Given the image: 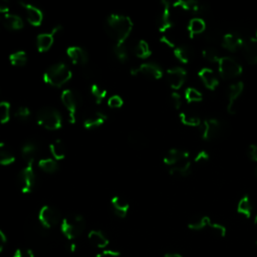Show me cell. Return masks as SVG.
I'll list each match as a JSON object with an SVG mask.
<instances>
[{
  "label": "cell",
  "mask_w": 257,
  "mask_h": 257,
  "mask_svg": "<svg viewBox=\"0 0 257 257\" xmlns=\"http://www.w3.org/2000/svg\"><path fill=\"white\" fill-rule=\"evenodd\" d=\"M63 30L62 25H56L49 33H41L36 38V46L40 52H46L50 49L54 43V38L56 35Z\"/></svg>",
  "instance_id": "obj_13"
},
{
  "label": "cell",
  "mask_w": 257,
  "mask_h": 257,
  "mask_svg": "<svg viewBox=\"0 0 257 257\" xmlns=\"http://www.w3.org/2000/svg\"><path fill=\"white\" fill-rule=\"evenodd\" d=\"M30 109L29 107H25V106H21V107H18L16 109H15V112H14V117L17 119V120H20L21 122H26L29 117H30Z\"/></svg>",
  "instance_id": "obj_43"
},
{
  "label": "cell",
  "mask_w": 257,
  "mask_h": 257,
  "mask_svg": "<svg viewBox=\"0 0 257 257\" xmlns=\"http://www.w3.org/2000/svg\"><path fill=\"white\" fill-rule=\"evenodd\" d=\"M206 29V23L205 21L202 20V18H193L190 21L188 24V32L190 34V38H194L195 35L201 34L202 32H204Z\"/></svg>",
  "instance_id": "obj_32"
},
{
  "label": "cell",
  "mask_w": 257,
  "mask_h": 257,
  "mask_svg": "<svg viewBox=\"0 0 257 257\" xmlns=\"http://www.w3.org/2000/svg\"><path fill=\"white\" fill-rule=\"evenodd\" d=\"M131 75L137 76L141 75L146 78H150L153 80H160L163 77L162 68L153 63L143 64L138 67H134L131 69Z\"/></svg>",
  "instance_id": "obj_11"
},
{
  "label": "cell",
  "mask_w": 257,
  "mask_h": 257,
  "mask_svg": "<svg viewBox=\"0 0 257 257\" xmlns=\"http://www.w3.org/2000/svg\"><path fill=\"white\" fill-rule=\"evenodd\" d=\"M9 10V4L6 1H4V0H0V13L8 14Z\"/></svg>",
  "instance_id": "obj_52"
},
{
  "label": "cell",
  "mask_w": 257,
  "mask_h": 257,
  "mask_svg": "<svg viewBox=\"0 0 257 257\" xmlns=\"http://www.w3.org/2000/svg\"><path fill=\"white\" fill-rule=\"evenodd\" d=\"M90 93H91V95H93V97L95 98L96 103L98 105H100L106 99L107 91L104 87H102L100 85L93 84L90 86Z\"/></svg>",
  "instance_id": "obj_38"
},
{
  "label": "cell",
  "mask_w": 257,
  "mask_h": 257,
  "mask_svg": "<svg viewBox=\"0 0 257 257\" xmlns=\"http://www.w3.org/2000/svg\"><path fill=\"white\" fill-rule=\"evenodd\" d=\"M128 142L136 149H143L147 146V139L140 132H133L128 137Z\"/></svg>",
  "instance_id": "obj_36"
},
{
  "label": "cell",
  "mask_w": 257,
  "mask_h": 257,
  "mask_svg": "<svg viewBox=\"0 0 257 257\" xmlns=\"http://www.w3.org/2000/svg\"><path fill=\"white\" fill-rule=\"evenodd\" d=\"M243 53L247 63L257 64V39H250L243 44Z\"/></svg>",
  "instance_id": "obj_26"
},
{
  "label": "cell",
  "mask_w": 257,
  "mask_h": 257,
  "mask_svg": "<svg viewBox=\"0 0 257 257\" xmlns=\"http://www.w3.org/2000/svg\"><path fill=\"white\" fill-rule=\"evenodd\" d=\"M40 169L46 174H54L59 171V164L52 158L42 159L39 162Z\"/></svg>",
  "instance_id": "obj_33"
},
{
  "label": "cell",
  "mask_w": 257,
  "mask_h": 257,
  "mask_svg": "<svg viewBox=\"0 0 257 257\" xmlns=\"http://www.w3.org/2000/svg\"><path fill=\"white\" fill-rule=\"evenodd\" d=\"M12 257H35V254L32 249H27V250H22L21 248H17Z\"/></svg>",
  "instance_id": "obj_46"
},
{
  "label": "cell",
  "mask_w": 257,
  "mask_h": 257,
  "mask_svg": "<svg viewBox=\"0 0 257 257\" xmlns=\"http://www.w3.org/2000/svg\"><path fill=\"white\" fill-rule=\"evenodd\" d=\"M185 99L188 103H198L203 100V96L194 87H188L185 90Z\"/></svg>",
  "instance_id": "obj_41"
},
{
  "label": "cell",
  "mask_w": 257,
  "mask_h": 257,
  "mask_svg": "<svg viewBox=\"0 0 257 257\" xmlns=\"http://www.w3.org/2000/svg\"><path fill=\"white\" fill-rule=\"evenodd\" d=\"M180 121L182 122V124H184L188 127H199L201 125V120L193 115H189L186 113H181L179 115Z\"/></svg>",
  "instance_id": "obj_40"
},
{
  "label": "cell",
  "mask_w": 257,
  "mask_h": 257,
  "mask_svg": "<svg viewBox=\"0 0 257 257\" xmlns=\"http://www.w3.org/2000/svg\"><path fill=\"white\" fill-rule=\"evenodd\" d=\"M49 151L56 161L64 160L66 156V147L62 140L53 141L49 145Z\"/></svg>",
  "instance_id": "obj_28"
},
{
  "label": "cell",
  "mask_w": 257,
  "mask_h": 257,
  "mask_svg": "<svg viewBox=\"0 0 257 257\" xmlns=\"http://www.w3.org/2000/svg\"><path fill=\"white\" fill-rule=\"evenodd\" d=\"M9 62L13 66L22 67L27 63V54L23 50L15 51L9 56Z\"/></svg>",
  "instance_id": "obj_35"
},
{
  "label": "cell",
  "mask_w": 257,
  "mask_h": 257,
  "mask_svg": "<svg viewBox=\"0 0 257 257\" xmlns=\"http://www.w3.org/2000/svg\"><path fill=\"white\" fill-rule=\"evenodd\" d=\"M38 124L48 131H57L63 126V119L57 108L52 107H43L36 116Z\"/></svg>",
  "instance_id": "obj_4"
},
{
  "label": "cell",
  "mask_w": 257,
  "mask_h": 257,
  "mask_svg": "<svg viewBox=\"0 0 257 257\" xmlns=\"http://www.w3.org/2000/svg\"><path fill=\"white\" fill-rule=\"evenodd\" d=\"M188 227L191 230H201L206 227H209L212 231L219 234L221 237L226 235V228L218 223H213L208 216H193L188 222Z\"/></svg>",
  "instance_id": "obj_6"
},
{
  "label": "cell",
  "mask_w": 257,
  "mask_h": 257,
  "mask_svg": "<svg viewBox=\"0 0 257 257\" xmlns=\"http://www.w3.org/2000/svg\"><path fill=\"white\" fill-rule=\"evenodd\" d=\"M124 101L120 96H112L107 100V106L111 108H120L123 107Z\"/></svg>",
  "instance_id": "obj_45"
},
{
  "label": "cell",
  "mask_w": 257,
  "mask_h": 257,
  "mask_svg": "<svg viewBox=\"0 0 257 257\" xmlns=\"http://www.w3.org/2000/svg\"><path fill=\"white\" fill-rule=\"evenodd\" d=\"M223 131V126L220 123L219 120L216 119H210L205 120L202 123L201 127V134L202 138L205 141H213L220 137Z\"/></svg>",
  "instance_id": "obj_10"
},
{
  "label": "cell",
  "mask_w": 257,
  "mask_h": 257,
  "mask_svg": "<svg viewBox=\"0 0 257 257\" xmlns=\"http://www.w3.org/2000/svg\"><path fill=\"white\" fill-rule=\"evenodd\" d=\"M111 204L114 213L119 218H125L128 215V210H130V204H128V202L121 196H114L111 200Z\"/></svg>",
  "instance_id": "obj_22"
},
{
  "label": "cell",
  "mask_w": 257,
  "mask_h": 257,
  "mask_svg": "<svg viewBox=\"0 0 257 257\" xmlns=\"http://www.w3.org/2000/svg\"><path fill=\"white\" fill-rule=\"evenodd\" d=\"M237 212L245 216L246 218H250L251 217V213H252V204H251V201L250 198L245 195L243 196L239 202H238V205H237Z\"/></svg>",
  "instance_id": "obj_34"
},
{
  "label": "cell",
  "mask_w": 257,
  "mask_h": 257,
  "mask_svg": "<svg viewBox=\"0 0 257 257\" xmlns=\"http://www.w3.org/2000/svg\"><path fill=\"white\" fill-rule=\"evenodd\" d=\"M244 89V84L242 82H238L229 86L228 90V106H227V112L230 115L235 114V103L242 94Z\"/></svg>",
  "instance_id": "obj_17"
},
{
  "label": "cell",
  "mask_w": 257,
  "mask_h": 257,
  "mask_svg": "<svg viewBox=\"0 0 257 257\" xmlns=\"http://www.w3.org/2000/svg\"><path fill=\"white\" fill-rule=\"evenodd\" d=\"M254 233H255V242L257 244V215L254 219Z\"/></svg>",
  "instance_id": "obj_55"
},
{
  "label": "cell",
  "mask_w": 257,
  "mask_h": 257,
  "mask_svg": "<svg viewBox=\"0 0 257 257\" xmlns=\"http://www.w3.org/2000/svg\"><path fill=\"white\" fill-rule=\"evenodd\" d=\"M66 54L73 64L85 66L88 63L87 52L80 46H69L66 49Z\"/></svg>",
  "instance_id": "obj_16"
},
{
  "label": "cell",
  "mask_w": 257,
  "mask_h": 257,
  "mask_svg": "<svg viewBox=\"0 0 257 257\" xmlns=\"http://www.w3.org/2000/svg\"><path fill=\"white\" fill-rule=\"evenodd\" d=\"M169 173L171 176L177 178L188 177L191 174V162L188 160L176 165V166L170 168Z\"/></svg>",
  "instance_id": "obj_29"
},
{
  "label": "cell",
  "mask_w": 257,
  "mask_h": 257,
  "mask_svg": "<svg viewBox=\"0 0 257 257\" xmlns=\"http://www.w3.org/2000/svg\"><path fill=\"white\" fill-rule=\"evenodd\" d=\"M87 238L91 245H94L95 247L100 249H104L109 244V240L107 239V237L101 230L89 231Z\"/></svg>",
  "instance_id": "obj_25"
},
{
  "label": "cell",
  "mask_w": 257,
  "mask_h": 257,
  "mask_svg": "<svg viewBox=\"0 0 257 257\" xmlns=\"http://www.w3.org/2000/svg\"><path fill=\"white\" fill-rule=\"evenodd\" d=\"M255 175H256V177H257V167H256V169H255Z\"/></svg>",
  "instance_id": "obj_57"
},
{
  "label": "cell",
  "mask_w": 257,
  "mask_h": 257,
  "mask_svg": "<svg viewBox=\"0 0 257 257\" xmlns=\"http://www.w3.org/2000/svg\"><path fill=\"white\" fill-rule=\"evenodd\" d=\"M39 151V144L33 140H28L21 147V157L26 164H33Z\"/></svg>",
  "instance_id": "obj_19"
},
{
  "label": "cell",
  "mask_w": 257,
  "mask_h": 257,
  "mask_svg": "<svg viewBox=\"0 0 257 257\" xmlns=\"http://www.w3.org/2000/svg\"><path fill=\"white\" fill-rule=\"evenodd\" d=\"M96 257H121V253L119 251L108 249L98 253Z\"/></svg>",
  "instance_id": "obj_48"
},
{
  "label": "cell",
  "mask_w": 257,
  "mask_h": 257,
  "mask_svg": "<svg viewBox=\"0 0 257 257\" xmlns=\"http://www.w3.org/2000/svg\"><path fill=\"white\" fill-rule=\"evenodd\" d=\"M39 221L43 228L50 229L61 222V212L50 205H45L39 212Z\"/></svg>",
  "instance_id": "obj_8"
},
{
  "label": "cell",
  "mask_w": 257,
  "mask_h": 257,
  "mask_svg": "<svg viewBox=\"0 0 257 257\" xmlns=\"http://www.w3.org/2000/svg\"><path fill=\"white\" fill-rule=\"evenodd\" d=\"M248 157L251 161L257 162V145H250L248 148Z\"/></svg>",
  "instance_id": "obj_49"
},
{
  "label": "cell",
  "mask_w": 257,
  "mask_h": 257,
  "mask_svg": "<svg viewBox=\"0 0 257 257\" xmlns=\"http://www.w3.org/2000/svg\"><path fill=\"white\" fill-rule=\"evenodd\" d=\"M113 51H114V54H115V57L117 58V60L124 64L128 61V49L124 44H115L114 45V48H113Z\"/></svg>",
  "instance_id": "obj_39"
},
{
  "label": "cell",
  "mask_w": 257,
  "mask_h": 257,
  "mask_svg": "<svg viewBox=\"0 0 257 257\" xmlns=\"http://www.w3.org/2000/svg\"><path fill=\"white\" fill-rule=\"evenodd\" d=\"M85 227L86 221L84 217L80 214H69L64 217L61 222L62 233L70 241L81 236Z\"/></svg>",
  "instance_id": "obj_3"
},
{
  "label": "cell",
  "mask_w": 257,
  "mask_h": 257,
  "mask_svg": "<svg viewBox=\"0 0 257 257\" xmlns=\"http://www.w3.org/2000/svg\"><path fill=\"white\" fill-rule=\"evenodd\" d=\"M36 183L33 164H26V166L18 174V184L23 194H29L34 189Z\"/></svg>",
  "instance_id": "obj_9"
},
{
  "label": "cell",
  "mask_w": 257,
  "mask_h": 257,
  "mask_svg": "<svg viewBox=\"0 0 257 257\" xmlns=\"http://www.w3.org/2000/svg\"><path fill=\"white\" fill-rule=\"evenodd\" d=\"M256 39H257V31H256Z\"/></svg>",
  "instance_id": "obj_58"
},
{
  "label": "cell",
  "mask_w": 257,
  "mask_h": 257,
  "mask_svg": "<svg viewBox=\"0 0 257 257\" xmlns=\"http://www.w3.org/2000/svg\"><path fill=\"white\" fill-rule=\"evenodd\" d=\"M218 70L222 79L230 80L241 75L242 66L236 60L230 57H224L220 58L218 62Z\"/></svg>",
  "instance_id": "obj_5"
},
{
  "label": "cell",
  "mask_w": 257,
  "mask_h": 257,
  "mask_svg": "<svg viewBox=\"0 0 257 257\" xmlns=\"http://www.w3.org/2000/svg\"><path fill=\"white\" fill-rule=\"evenodd\" d=\"M161 43H164V44H166L167 46H169V47H171V48H174L175 49V43L169 39V38H167V36H162V38H161Z\"/></svg>",
  "instance_id": "obj_53"
},
{
  "label": "cell",
  "mask_w": 257,
  "mask_h": 257,
  "mask_svg": "<svg viewBox=\"0 0 257 257\" xmlns=\"http://www.w3.org/2000/svg\"><path fill=\"white\" fill-rule=\"evenodd\" d=\"M199 78L201 79L202 83L204 84V86L210 89V90H214L218 85H219V81H218V78L217 76L215 75V72L211 69V68H208V67H204L202 68L200 71H199Z\"/></svg>",
  "instance_id": "obj_20"
},
{
  "label": "cell",
  "mask_w": 257,
  "mask_h": 257,
  "mask_svg": "<svg viewBox=\"0 0 257 257\" xmlns=\"http://www.w3.org/2000/svg\"><path fill=\"white\" fill-rule=\"evenodd\" d=\"M202 54H203V58L210 63H218L220 60L218 51L213 47L205 48L203 52H202Z\"/></svg>",
  "instance_id": "obj_44"
},
{
  "label": "cell",
  "mask_w": 257,
  "mask_h": 257,
  "mask_svg": "<svg viewBox=\"0 0 257 257\" xmlns=\"http://www.w3.org/2000/svg\"><path fill=\"white\" fill-rule=\"evenodd\" d=\"M2 24L8 30H21L24 25L22 18L16 14H5Z\"/></svg>",
  "instance_id": "obj_27"
},
{
  "label": "cell",
  "mask_w": 257,
  "mask_h": 257,
  "mask_svg": "<svg viewBox=\"0 0 257 257\" xmlns=\"http://www.w3.org/2000/svg\"><path fill=\"white\" fill-rule=\"evenodd\" d=\"M135 54H136V57L139 59H142V60L148 59L152 54V51L150 49L148 43H147L146 41H140L135 46Z\"/></svg>",
  "instance_id": "obj_37"
},
{
  "label": "cell",
  "mask_w": 257,
  "mask_h": 257,
  "mask_svg": "<svg viewBox=\"0 0 257 257\" xmlns=\"http://www.w3.org/2000/svg\"><path fill=\"white\" fill-rule=\"evenodd\" d=\"M244 43L239 35L236 33H227L224 35L222 41V46L230 52H236Z\"/></svg>",
  "instance_id": "obj_21"
},
{
  "label": "cell",
  "mask_w": 257,
  "mask_h": 257,
  "mask_svg": "<svg viewBox=\"0 0 257 257\" xmlns=\"http://www.w3.org/2000/svg\"><path fill=\"white\" fill-rule=\"evenodd\" d=\"M7 242V238L6 235L4 234V232L2 230H0V252H2L5 245Z\"/></svg>",
  "instance_id": "obj_51"
},
{
  "label": "cell",
  "mask_w": 257,
  "mask_h": 257,
  "mask_svg": "<svg viewBox=\"0 0 257 257\" xmlns=\"http://www.w3.org/2000/svg\"><path fill=\"white\" fill-rule=\"evenodd\" d=\"M21 5L23 7V9L25 11L27 21L32 26H40L43 21V11L40 8H38L32 4H29V3L21 2Z\"/></svg>",
  "instance_id": "obj_15"
},
{
  "label": "cell",
  "mask_w": 257,
  "mask_h": 257,
  "mask_svg": "<svg viewBox=\"0 0 257 257\" xmlns=\"http://www.w3.org/2000/svg\"><path fill=\"white\" fill-rule=\"evenodd\" d=\"M107 115L103 112H95L86 116L84 120V127L87 130H93L103 126L107 120Z\"/></svg>",
  "instance_id": "obj_23"
},
{
  "label": "cell",
  "mask_w": 257,
  "mask_h": 257,
  "mask_svg": "<svg viewBox=\"0 0 257 257\" xmlns=\"http://www.w3.org/2000/svg\"><path fill=\"white\" fill-rule=\"evenodd\" d=\"M209 155L207 154L206 151H201L199 152L196 157H195V162L200 163V162H207L209 160Z\"/></svg>",
  "instance_id": "obj_50"
},
{
  "label": "cell",
  "mask_w": 257,
  "mask_h": 257,
  "mask_svg": "<svg viewBox=\"0 0 257 257\" xmlns=\"http://www.w3.org/2000/svg\"><path fill=\"white\" fill-rule=\"evenodd\" d=\"M189 160V153L180 149H171L164 157V163L167 166H176V165Z\"/></svg>",
  "instance_id": "obj_18"
},
{
  "label": "cell",
  "mask_w": 257,
  "mask_h": 257,
  "mask_svg": "<svg viewBox=\"0 0 257 257\" xmlns=\"http://www.w3.org/2000/svg\"><path fill=\"white\" fill-rule=\"evenodd\" d=\"M164 257H183V256L179 253H166L164 255Z\"/></svg>",
  "instance_id": "obj_56"
},
{
  "label": "cell",
  "mask_w": 257,
  "mask_h": 257,
  "mask_svg": "<svg viewBox=\"0 0 257 257\" xmlns=\"http://www.w3.org/2000/svg\"><path fill=\"white\" fill-rule=\"evenodd\" d=\"M157 24L160 32H166L169 30L173 23L171 21V12H170V4L168 1H161L159 14L157 17Z\"/></svg>",
  "instance_id": "obj_12"
},
{
  "label": "cell",
  "mask_w": 257,
  "mask_h": 257,
  "mask_svg": "<svg viewBox=\"0 0 257 257\" xmlns=\"http://www.w3.org/2000/svg\"><path fill=\"white\" fill-rule=\"evenodd\" d=\"M15 161V155L9 147L0 142V165L2 166H9Z\"/></svg>",
  "instance_id": "obj_30"
},
{
  "label": "cell",
  "mask_w": 257,
  "mask_h": 257,
  "mask_svg": "<svg viewBox=\"0 0 257 257\" xmlns=\"http://www.w3.org/2000/svg\"><path fill=\"white\" fill-rule=\"evenodd\" d=\"M10 120V104L8 102L0 103V123L6 124Z\"/></svg>",
  "instance_id": "obj_42"
},
{
  "label": "cell",
  "mask_w": 257,
  "mask_h": 257,
  "mask_svg": "<svg viewBox=\"0 0 257 257\" xmlns=\"http://www.w3.org/2000/svg\"><path fill=\"white\" fill-rule=\"evenodd\" d=\"M133 21L128 16L121 14L108 15L105 22V30L115 44H124L133 30Z\"/></svg>",
  "instance_id": "obj_1"
},
{
  "label": "cell",
  "mask_w": 257,
  "mask_h": 257,
  "mask_svg": "<svg viewBox=\"0 0 257 257\" xmlns=\"http://www.w3.org/2000/svg\"><path fill=\"white\" fill-rule=\"evenodd\" d=\"M170 103L175 109H179L182 105V100H181L180 95L177 93H173L170 97Z\"/></svg>",
  "instance_id": "obj_47"
},
{
  "label": "cell",
  "mask_w": 257,
  "mask_h": 257,
  "mask_svg": "<svg viewBox=\"0 0 257 257\" xmlns=\"http://www.w3.org/2000/svg\"><path fill=\"white\" fill-rule=\"evenodd\" d=\"M62 102L68 112V120L70 124H76L77 122V112L80 105V98L71 89H64L62 93Z\"/></svg>",
  "instance_id": "obj_7"
},
{
  "label": "cell",
  "mask_w": 257,
  "mask_h": 257,
  "mask_svg": "<svg viewBox=\"0 0 257 257\" xmlns=\"http://www.w3.org/2000/svg\"><path fill=\"white\" fill-rule=\"evenodd\" d=\"M72 78L70 68L64 63L51 65L43 75V81L50 86L61 87L67 84Z\"/></svg>",
  "instance_id": "obj_2"
},
{
  "label": "cell",
  "mask_w": 257,
  "mask_h": 257,
  "mask_svg": "<svg viewBox=\"0 0 257 257\" xmlns=\"http://www.w3.org/2000/svg\"><path fill=\"white\" fill-rule=\"evenodd\" d=\"M174 8L181 9L183 11H188L192 13H200L202 11H204L206 8L204 4H202L198 1H194V0H187V1H177L173 4Z\"/></svg>",
  "instance_id": "obj_24"
},
{
  "label": "cell",
  "mask_w": 257,
  "mask_h": 257,
  "mask_svg": "<svg viewBox=\"0 0 257 257\" xmlns=\"http://www.w3.org/2000/svg\"><path fill=\"white\" fill-rule=\"evenodd\" d=\"M187 72L182 67H173L167 70V82L173 89H179L184 85Z\"/></svg>",
  "instance_id": "obj_14"
},
{
  "label": "cell",
  "mask_w": 257,
  "mask_h": 257,
  "mask_svg": "<svg viewBox=\"0 0 257 257\" xmlns=\"http://www.w3.org/2000/svg\"><path fill=\"white\" fill-rule=\"evenodd\" d=\"M78 249V246L75 242H71L69 245H68V250L71 252V253H75Z\"/></svg>",
  "instance_id": "obj_54"
},
{
  "label": "cell",
  "mask_w": 257,
  "mask_h": 257,
  "mask_svg": "<svg viewBox=\"0 0 257 257\" xmlns=\"http://www.w3.org/2000/svg\"><path fill=\"white\" fill-rule=\"evenodd\" d=\"M175 58L182 64H188L193 58V51L189 46L181 45L174 49Z\"/></svg>",
  "instance_id": "obj_31"
}]
</instances>
